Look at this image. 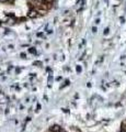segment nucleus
Here are the masks:
<instances>
[{
	"label": "nucleus",
	"mask_w": 126,
	"mask_h": 132,
	"mask_svg": "<svg viewBox=\"0 0 126 132\" xmlns=\"http://www.w3.org/2000/svg\"><path fill=\"white\" fill-rule=\"evenodd\" d=\"M30 52H31V53H35V50H34V48H30Z\"/></svg>",
	"instance_id": "423d86ee"
},
{
	"label": "nucleus",
	"mask_w": 126,
	"mask_h": 132,
	"mask_svg": "<svg viewBox=\"0 0 126 132\" xmlns=\"http://www.w3.org/2000/svg\"><path fill=\"white\" fill-rule=\"evenodd\" d=\"M29 17L30 18H37L38 17L37 11H35V10H31V11L29 12Z\"/></svg>",
	"instance_id": "f257e3e1"
},
{
	"label": "nucleus",
	"mask_w": 126,
	"mask_h": 132,
	"mask_svg": "<svg viewBox=\"0 0 126 132\" xmlns=\"http://www.w3.org/2000/svg\"><path fill=\"white\" fill-rule=\"evenodd\" d=\"M34 64H35V65H41V64H42V63H41V62H35V63H34Z\"/></svg>",
	"instance_id": "6e6552de"
},
{
	"label": "nucleus",
	"mask_w": 126,
	"mask_h": 132,
	"mask_svg": "<svg viewBox=\"0 0 126 132\" xmlns=\"http://www.w3.org/2000/svg\"><path fill=\"white\" fill-rule=\"evenodd\" d=\"M9 1H12V0H9Z\"/></svg>",
	"instance_id": "9d476101"
},
{
	"label": "nucleus",
	"mask_w": 126,
	"mask_h": 132,
	"mask_svg": "<svg viewBox=\"0 0 126 132\" xmlns=\"http://www.w3.org/2000/svg\"><path fill=\"white\" fill-rule=\"evenodd\" d=\"M42 1H43V2L45 3V5H52L54 0H42Z\"/></svg>",
	"instance_id": "20e7f679"
},
{
	"label": "nucleus",
	"mask_w": 126,
	"mask_h": 132,
	"mask_svg": "<svg viewBox=\"0 0 126 132\" xmlns=\"http://www.w3.org/2000/svg\"><path fill=\"white\" fill-rule=\"evenodd\" d=\"M109 33V29H105V31H104V34H107Z\"/></svg>",
	"instance_id": "0eeeda50"
},
{
	"label": "nucleus",
	"mask_w": 126,
	"mask_h": 132,
	"mask_svg": "<svg viewBox=\"0 0 126 132\" xmlns=\"http://www.w3.org/2000/svg\"><path fill=\"white\" fill-rule=\"evenodd\" d=\"M77 72H78V73L81 72V67H80V66H78V67H77Z\"/></svg>",
	"instance_id": "39448f33"
},
{
	"label": "nucleus",
	"mask_w": 126,
	"mask_h": 132,
	"mask_svg": "<svg viewBox=\"0 0 126 132\" xmlns=\"http://www.w3.org/2000/svg\"><path fill=\"white\" fill-rule=\"evenodd\" d=\"M50 131L52 132H60V128L58 127V125H54V127L50 129Z\"/></svg>",
	"instance_id": "7ed1b4c3"
},
{
	"label": "nucleus",
	"mask_w": 126,
	"mask_h": 132,
	"mask_svg": "<svg viewBox=\"0 0 126 132\" xmlns=\"http://www.w3.org/2000/svg\"><path fill=\"white\" fill-rule=\"evenodd\" d=\"M92 31L95 33V32H97V28H93V29H92Z\"/></svg>",
	"instance_id": "1a4fd4ad"
},
{
	"label": "nucleus",
	"mask_w": 126,
	"mask_h": 132,
	"mask_svg": "<svg viewBox=\"0 0 126 132\" xmlns=\"http://www.w3.org/2000/svg\"><path fill=\"white\" fill-rule=\"evenodd\" d=\"M121 132H126V120H124L122 122V125H121Z\"/></svg>",
	"instance_id": "f03ea898"
}]
</instances>
